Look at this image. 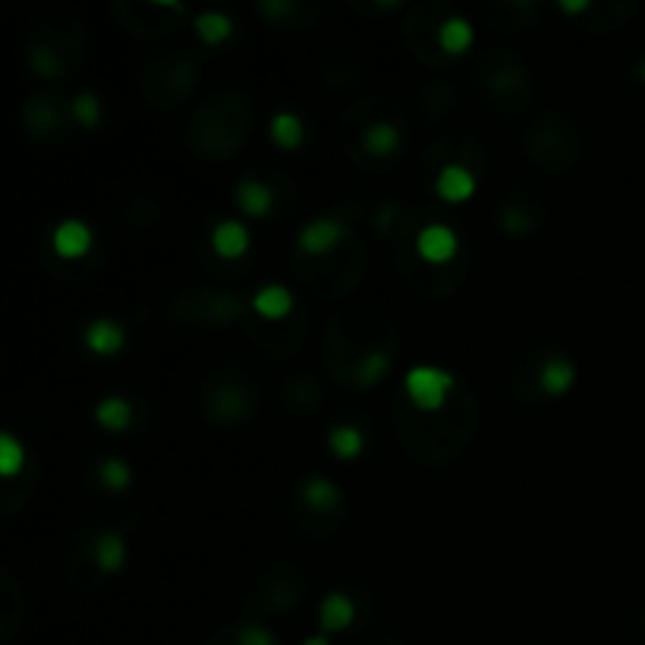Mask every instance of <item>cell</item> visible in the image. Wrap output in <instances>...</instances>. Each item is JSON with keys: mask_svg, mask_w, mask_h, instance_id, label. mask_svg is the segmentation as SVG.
Segmentation results:
<instances>
[{"mask_svg": "<svg viewBox=\"0 0 645 645\" xmlns=\"http://www.w3.org/2000/svg\"><path fill=\"white\" fill-rule=\"evenodd\" d=\"M98 479H101V485L104 488H111V491H123V488H129V479H133V472H129V466L123 463V460H104L101 466H98Z\"/></svg>", "mask_w": 645, "mask_h": 645, "instance_id": "47", "label": "cell"}, {"mask_svg": "<svg viewBox=\"0 0 645 645\" xmlns=\"http://www.w3.org/2000/svg\"><path fill=\"white\" fill-rule=\"evenodd\" d=\"M255 10L274 29H309L321 13L318 4H299V0H262Z\"/></svg>", "mask_w": 645, "mask_h": 645, "instance_id": "24", "label": "cell"}, {"mask_svg": "<svg viewBox=\"0 0 645 645\" xmlns=\"http://www.w3.org/2000/svg\"><path fill=\"white\" fill-rule=\"evenodd\" d=\"M70 107H73V120L82 129H95L98 126V120H101V98L98 95L82 92V95L70 98Z\"/></svg>", "mask_w": 645, "mask_h": 645, "instance_id": "46", "label": "cell"}, {"mask_svg": "<svg viewBox=\"0 0 645 645\" xmlns=\"http://www.w3.org/2000/svg\"><path fill=\"white\" fill-rule=\"evenodd\" d=\"M387 101L369 98L350 107V114L340 120V139L347 155L362 167V170H381L387 164H394L403 152V120L400 117H384Z\"/></svg>", "mask_w": 645, "mask_h": 645, "instance_id": "4", "label": "cell"}, {"mask_svg": "<svg viewBox=\"0 0 645 645\" xmlns=\"http://www.w3.org/2000/svg\"><path fill=\"white\" fill-rule=\"evenodd\" d=\"M457 387V378L450 372H441L435 365H416L403 378V394L410 397L419 410H441L450 391Z\"/></svg>", "mask_w": 645, "mask_h": 645, "instance_id": "18", "label": "cell"}, {"mask_svg": "<svg viewBox=\"0 0 645 645\" xmlns=\"http://www.w3.org/2000/svg\"><path fill=\"white\" fill-rule=\"evenodd\" d=\"M202 60L189 48H161L142 63L139 92L152 111H174L196 92Z\"/></svg>", "mask_w": 645, "mask_h": 645, "instance_id": "9", "label": "cell"}, {"mask_svg": "<svg viewBox=\"0 0 645 645\" xmlns=\"http://www.w3.org/2000/svg\"><path fill=\"white\" fill-rule=\"evenodd\" d=\"M416 218H419V211H403L400 224L394 227L391 236H387L391 258H394V265L400 271V281L406 287L416 290L419 296H428V299H444L463 284L469 255L460 265H447V268H435V265L422 262L419 252H416V233L422 227H416Z\"/></svg>", "mask_w": 645, "mask_h": 645, "instance_id": "8", "label": "cell"}, {"mask_svg": "<svg viewBox=\"0 0 645 645\" xmlns=\"http://www.w3.org/2000/svg\"><path fill=\"white\" fill-rule=\"evenodd\" d=\"M586 152V129L570 111L551 107L535 117L523 133V155L551 177H567Z\"/></svg>", "mask_w": 645, "mask_h": 645, "instance_id": "5", "label": "cell"}, {"mask_svg": "<svg viewBox=\"0 0 645 645\" xmlns=\"http://www.w3.org/2000/svg\"><path fill=\"white\" fill-rule=\"evenodd\" d=\"M95 419L101 428H107V432H126L129 422H133V406H129L123 397H107L98 403Z\"/></svg>", "mask_w": 645, "mask_h": 645, "instance_id": "40", "label": "cell"}, {"mask_svg": "<svg viewBox=\"0 0 645 645\" xmlns=\"http://www.w3.org/2000/svg\"><path fill=\"white\" fill-rule=\"evenodd\" d=\"M296 501L303 504L309 513H318V516H340L343 513V494L325 476H309L306 482H299Z\"/></svg>", "mask_w": 645, "mask_h": 645, "instance_id": "26", "label": "cell"}, {"mask_svg": "<svg viewBox=\"0 0 645 645\" xmlns=\"http://www.w3.org/2000/svg\"><path fill=\"white\" fill-rule=\"evenodd\" d=\"M236 205H240V211L249 214V218H265L274 208V192L262 180L246 177L236 183Z\"/></svg>", "mask_w": 645, "mask_h": 645, "instance_id": "34", "label": "cell"}, {"mask_svg": "<svg viewBox=\"0 0 645 645\" xmlns=\"http://www.w3.org/2000/svg\"><path fill=\"white\" fill-rule=\"evenodd\" d=\"M362 60L359 54H353L350 48H331L325 57H321V76H325V85L334 92H350L362 82Z\"/></svg>", "mask_w": 645, "mask_h": 645, "instance_id": "25", "label": "cell"}, {"mask_svg": "<svg viewBox=\"0 0 645 645\" xmlns=\"http://www.w3.org/2000/svg\"><path fill=\"white\" fill-rule=\"evenodd\" d=\"M252 309L258 312L262 321H284L293 315V296L287 287H277V284H268L255 293L252 299Z\"/></svg>", "mask_w": 645, "mask_h": 645, "instance_id": "35", "label": "cell"}, {"mask_svg": "<svg viewBox=\"0 0 645 645\" xmlns=\"http://www.w3.org/2000/svg\"><path fill=\"white\" fill-rule=\"evenodd\" d=\"M0 627H4V639H10L19 627V620H23V586L16 583V576L4 567L0 570Z\"/></svg>", "mask_w": 645, "mask_h": 645, "instance_id": "29", "label": "cell"}, {"mask_svg": "<svg viewBox=\"0 0 645 645\" xmlns=\"http://www.w3.org/2000/svg\"><path fill=\"white\" fill-rule=\"evenodd\" d=\"M95 564L101 570V576H114L123 570L126 564V542L117 529H104L95 535Z\"/></svg>", "mask_w": 645, "mask_h": 645, "instance_id": "32", "label": "cell"}, {"mask_svg": "<svg viewBox=\"0 0 645 645\" xmlns=\"http://www.w3.org/2000/svg\"><path fill=\"white\" fill-rule=\"evenodd\" d=\"M123 343H126V334L111 318H95L92 325L85 328V347L98 356H114Z\"/></svg>", "mask_w": 645, "mask_h": 645, "instance_id": "36", "label": "cell"}, {"mask_svg": "<svg viewBox=\"0 0 645 645\" xmlns=\"http://www.w3.org/2000/svg\"><path fill=\"white\" fill-rule=\"evenodd\" d=\"M309 592V576L296 561H281L271 564L258 583L252 586L246 598V614L249 617H268V614H290L299 601Z\"/></svg>", "mask_w": 645, "mask_h": 645, "instance_id": "13", "label": "cell"}, {"mask_svg": "<svg viewBox=\"0 0 645 645\" xmlns=\"http://www.w3.org/2000/svg\"><path fill=\"white\" fill-rule=\"evenodd\" d=\"M19 117H23V129L38 145H60L70 136L73 107L57 92H38L23 104V114Z\"/></svg>", "mask_w": 645, "mask_h": 645, "instance_id": "16", "label": "cell"}, {"mask_svg": "<svg viewBox=\"0 0 645 645\" xmlns=\"http://www.w3.org/2000/svg\"><path fill=\"white\" fill-rule=\"evenodd\" d=\"M391 425H394L397 441L406 457L419 466L441 469V466H450L454 460H460L472 435H476L479 400L463 381H457V387L450 391L441 410H419V406L400 391L391 406Z\"/></svg>", "mask_w": 645, "mask_h": 645, "instance_id": "1", "label": "cell"}, {"mask_svg": "<svg viewBox=\"0 0 645 645\" xmlns=\"http://www.w3.org/2000/svg\"><path fill=\"white\" fill-rule=\"evenodd\" d=\"M85 57V26L73 13H54L32 29L26 41V67L48 82L70 79Z\"/></svg>", "mask_w": 645, "mask_h": 645, "instance_id": "6", "label": "cell"}, {"mask_svg": "<svg viewBox=\"0 0 645 645\" xmlns=\"http://www.w3.org/2000/svg\"><path fill=\"white\" fill-rule=\"evenodd\" d=\"M400 331L394 318L369 303L340 306L325 328V365L337 384H353V375L369 356H394Z\"/></svg>", "mask_w": 645, "mask_h": 645, "instance_id": "2", "label": "cell"}, {"mask_svg": "<svg viewBox=\"0 0 645 645\" xmlns=\"http://www.w3.org/2000/svg\"><path fill=\"white\" fill-rule=\"evenodd\" d=\"M111 13L120 29L136 38H167L186 19V7L174 0H117Z\"/></svg>", "mask_w": 645, "mask_h": 645, "instance_id": "15", "label": "cell"}, {"mask_svg": "<svg viewBox=\"0 0 645 645\" xmlns=\"http://www.w3.org/2000/svg\"><path fill=\"white\" fill-rule=\"evenodd\" d=\"M472 26H469V19L463 16H454V19H447L444 29H441V51L454 60L460 54H466L472 48Z\"/></svg>", "mask_w": 645, "mask_h": 645, "instance_id": "39", "label": "cell"}, {"mask_svg": "<svg viewBox=\"0 0 645 645\" xmlns=\"http://www.w3.org/2000/svg\"><path fill=\"white\" fill-rule=\"evenodd\" d=\"M539 4H529V0H498V4H488L485 7V19L494 32H504V35H520L526 29H532L539 23Z\"/></svg>", "mask_w": 645, "mask_h": 645, "instance_id": "23", "label": "cell"}, {"mask_svg": "<svg viewBox=\"0 0 645 645\" xmlns=\"http://www.w3.org/2000/svg\"><path fill=\"white\" fill-rule=\"evenodd\" d=\"M378 645H406V642H403V639H397V636H384Z\"/></svg>", "mask_w": 645, "mask_h": 645, "instance_id": "50", "label": "cell"}, {"mask_svg": "<svg viewBox=\"0 0 645 645\" xmlns=\"http://www.w3.org/2000/svg\"><path fill=\"white\" fill-rule=\"evenodd\" d=\"M356 10H365V13H394V10H400V4H356Z\"/></svg>", "mask_w": 645, "mask_h": 645, "instance_id": "48", "label": "cell"}, {"mask_svg": "<svg viewBox=\"0 0 645 645\" xmlns=\"http://www.w3.org/2000/svg\"><path fill=\"white\" fill-rule=\"evenodd\" d=\"M230 642L233 645H277L274 633L255 620H243V623H236V627H230Z\"/></svg>", "mask_w": 645, "mask_h": 645, "instance_id": "45", "label": "cell"}, {"mask_svg": "<svg viewBox=\"0 0 645 645\" xmlns=\"http://www.w3.org/2000/svg\"><path fill=\"white\" fill-rule=\"evenodd\" d=\"M350 240V230L337 218H315L296 236V252L306 258H325Z\"/></svg>", "mask_w": 645, "mask_h": 645, "instance_id": "22", "label": "cell"}, {"mask_svg": "<svg viewBox=\"0 0 645 645\" xmlns=\"http://www.w3.org/2000/svg\"><path fill=\"white\" fill-rule=\"evenodd\" d=\"M249 129H252V98L246 92L227 89L211 95L192 114L186 126V145L196 158L221 164L240 152L243 142L249 139Z\"/></svg>", "mask_w": 645, "mask_h": 645, "instance_id": "3", "label": "cell"}, {"mask_svg": "<svg viewBox=\"0 0 645 645\" xmlns=\"http://www.w3.org/2000/svg\"><path fill=\"white\" fill-rule=\"evenodd\" d=\"M472 82H476V92L482 95V104L494 114L516 117L529 107L532 73L513 51L504 48L482 51L476 67H472Z\"/></svg>", "mask_w": 645, "mask_h": 645, "instance_id": "7", "label": "cell"}, {"mask_svg": "<svg viewBox=\"0 0 645 645\" xmlns=\"http://www.w3.org/2000/svg\"><path fill=\"white\" fill-rule=\"evenodd\" d=\"M353 617H356L353 598L343 592H331V595H325V601H321V608H318V627L325 630V636L343 633L353 623Z\"/></svg>", "mask_w": 645, "mask_h": 645, "instance_id": "31", "label": "cell"}, {"mask_svg": "<svg viewBox=\"0 0 645 645\" xmlns=\"http://www.w3.org/2000/svg\"><path fill=\"white\" fill-rule=\"evenodd\" d=\"M365 265H369V255H365L356 233H350V240L325 258H306L293 252V268L299 274V281L312 293L328 299H343L353 287H359Z\"/></svg>", "mask_w": 645, "mask_h": 645, "instance_id": "10", "label": "cell"}, {"mask_svg": "<svg viewBox=\"0 0 645 645\" xmlns=\"http://www.w3.org/2000/svg\"><path fill=\"white\" fill-rule=\"evenodd\" d=\"M26 469V447L19 444L10 432L0 435V476L7 479H16L19 472Z\"/></svg>", "mask_w": 645, "mask_h": 645, "instance_id": "43", "label": "cell"}, {"mask_svg": "<svg viewBox=\"0 0 645 645\" xmlns=\"http://www.w3.org/2000/svg\"><path fill=\"white\" fill-rule=\"evenodd\" d=\"M416 252L422 262L435 265V268H447L463 258L457 233L447 224H422V230L416 233Z\"/></svg>", "mask_w": 645, "mask_h": 645, "instance_id": "21", "label": "cell"}, {"mask_svg": "<svg viewBox=\"0 0 645 645\" xmlns=\"http://www.w3.org/2000/svg\"><path fill=\"white\" fill-rule=\"evenodd\" d=\"M211 246L221 258H240L249 249V230L240 221H224V224L214 227Z\"/></svg>", "mask_w": 645, "mask_h": 645, "instance_id": "38", "label": "cell"}, {"mask_svg": "<svg viewBox=\"0 0 645 645\" xmlns=\"http://www.w3.org/2000/svg\"><path fill=\"white\" fill-rule=\"evenodd\" d=\"M196 32H199V38L205 41V45H221L224 38H230L233 23H230V16L211 10V13H202L196 19Z\"/></svg>", "mask_w": 645, "mask_h": 645, "instance_id": "44", "label": "cell"}, {"mask_svg": "<svg viewBox=\"0 0 645 645\" xmlns=\"http://www.w3.org/2000/svg\"><path fill=\"white\" fill-rule=\"evenodd\" d=\"M246 315V303L236 293L214 290V287H196L183 290L167 303V318L183 328H208L218 331L227 325H236Z\"/></svg>", "mask_w": 645, "mask_h": 645, "instance_id": "12", "label": "cell"}, {"mask_svg": "<svg viewBox=\"0 0 645 645\" xmlns=\"http://www.w3.org/2000/svg\"><path fill=\"white\" fill-rule=\"evenodd\" d=\"M526 365L532 369L535 384H539V391H542L545 400H548V397L567 394L570 387H573V381H576V365H573L561 350L548 353L545 359H539V353H532V356L526 359Z\"/></svg>", "mask_w": 645, "mask_h": 645, "instance_id": "20", "label": "cell"}, {"mask_svg": "<svg viewBox=\"0 0 645 645\" xmlns=\"http://www.w3.org/2000/svg\"><path fill=\"white\" fill-rule=\"evenodd\" d=\"M303 645H331V642H328V636H325V633H321V636H309Z\"/></svg>", "mask_w": 645, "mask_h": 645, "instance_id": "49", "label": "cell"}, {"mask_svg": "<svg viewBox=\"0 0 645 645\" xmlns=\"http://www.w3.org/2000/svg\"><path fill=\"white\" fill-rule=\"evenodd\" d=\"M284 406L293 416H312L321 406V381L309 372L303 375H290L284 381Z\"/></svg>", "mask_w": 645, "mask_h": 645, "instance_id": "28", "label": "cell"}, {"mask_svg": "<svg viewBox=\"0 0 645 645\" xmlns=\"http://www.w3.org/2000/svg\"><path fill=\"white\" fill-rule=\"evenodd\" d=\"M633 13H636L633 4H617V0H608V4H589L583 26L589 32H614L627 23Z\"/></svg>", "mask_w": 645, "mask_h": 645, "instance_id": "37", "label": "cell"}, {"mask_svg": "<svg viewBox=\"0 0 645 645\" xmlns=\"http://www.w3.org/2000/svg\"><path fill=\"white\" fill-rule=\"evenodd\" d=\"M199 406L211 425H221V428L243 425L258 410V387L252 375L243 372L240 365H227V369L214 372L205 381Z\"/></svg>", "mask_w": 645, "mask_h": 645, "instance_id": "11", "label": "cell"}, {"mask_svg": "<svg viewBox=\"0 0 645 645\" xmlns=\"http://www.w3.org/2000/svg\"><path fill=\"white\" fill-rule=\"evenodd\" d=\"M498 227L507 233V236H513V240H523V236H529V233H535L542 224H545V218H548V196L539 189V186H516V189H510L507 196L501 199V205H498Z\"/></svg>", "mask_w": 645, "mask_h": 645, "instance_id": "17", "label": "cell"}, {"mask_svg": "<svg viewBox=\"0 0 645 645\" xmlns=\"http://www.w3.org/2000/svg\"><path fill=\"white\" fill-rule=\"evenodd\" d=\"M479 186V177L472 174V170L460 167V164H450L444 167L438 180H435V192H438V199L444 202H466L472 192H476Z\"/></svg>", "mask_w": 645, "mask_h": 645, "instance_id": "30", "label": "cell"}, {"mask_svg": "<svg viewBox=\"0 0 645 645\" xmlns=\"http://www.w3.org/2000/svg\"><path fill=\"white\" fill-rule=\"evenodd\" d=\"M328 444H331V450L340 460H356L362 454V447H365V438H362L359 428H353V425H334L331 435H328Z\"/></svg>", "mask_w": 645, "mask_h": 645, "instance_id": "42", "label": "cell"}, {"mask_svg": "<svg viewBox=\"0 0 645 645\" xmlns=\"http://www.w3.org/2000/svg\"><path fill=\"white\" fill-rule=\"evenodd\" d=\"M249 337L268 356H290L306 340V318L290 315L284 321H255L249 328Z\"/></svg>", "mask_w": 645, "mask_h": 645, "instance_id": "19", "label": "cell"}, {"mask_svg": "<svg viewBox=\"0 0 645 645\" xmlns=\"http://www.w3.org/2000/svg\"><path fill=\"white\" fill-rule=\"evenodd\" d=\"M51 243H54V252L60 258H82L85 252L92 249V230L85 227L82 221H63L54 230Z\"/></svg>", "mask_w": 645, "mask_h": 645, "instance_id": "33", "label": "cell"}, {"mask_svg": "<svg viewBox=\"0 0 645 645\" xmlns=\"http://www.w3.org/2000/svg\"><path fill=\"white\" fill-rule=\"evenodd\" d=\"M636 76H639V79L645 82V57H642V63H639V67H636Z\"/></svg>", "mask_w": 645, "mask_h": 645, "instance_id": "51", "label": "cell"}, {"mask_svg": "<svg viewBox=\"0 0 645 645\" xmlns=\"http://www.w3.org/2000/svg\"><path fill=\"white\" fill-rule=\"evenodd\" d=\"M416 107H419V117L425 123H447L457 111V89L447 82H428L416 92Z\"/></svg>", "mask_w": 645, "mask_h": 645, "instance_id": "27", "label": "cell"}, {"mask_svg": "<svg viewBox=\"0 0 645 645\" xmlns=\"http://www.w3.org/2000/svg\"><path fill=\"white\" fill-rule=\"evenodd\" d=\"M457 10L444 4V0H422V4L410 7V13H406L403 19V41H406V48H410V54L425 63V67H432V70H444L450 67V57L441 51V29L447 19H454Z\"/></svg>", "mask_w": 645, "mask_h": 645, "instance_id": "14", "label": "cell"}, {"mask_svg": "<svg viewBox=\"0 0 645 645\" xmlns=\"http://www.w3.org/2000/svg\"><path fill=\"white\" fill-rule=\"evenodd\" d=\"M271 139L284 148V152H293V148L303 145L306 139V129H303V120H299L296 114L284 111V114H277L271 120Z\"/></svg>", "mask_w": 645, "mask_h": 645, "instance_id": "41", "label": "cell"}]
</instances>
